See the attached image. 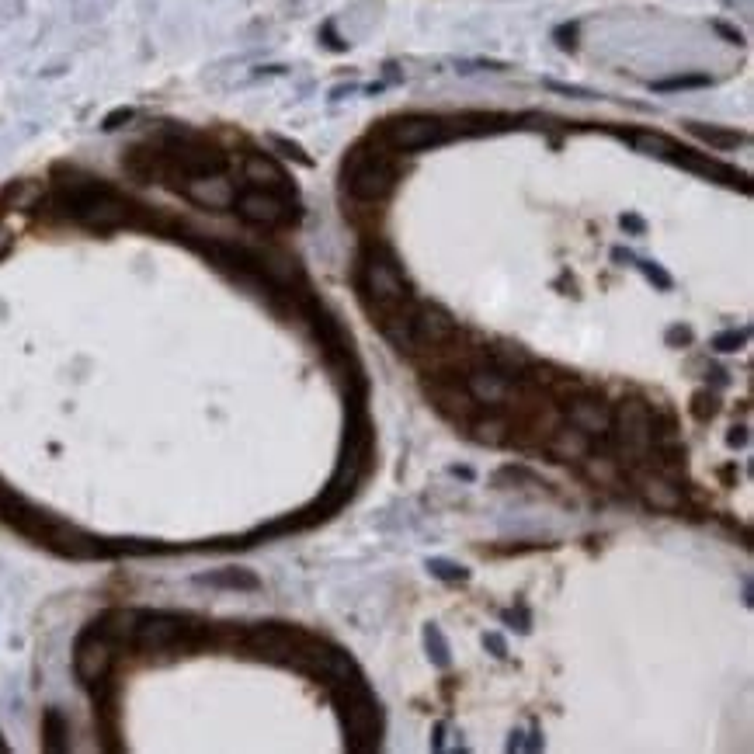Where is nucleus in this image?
I'll return each instance as SVG.
<instances>
[{
	"label": "nucleus",
	"mask_w": 754,
	"mask_h": 754,
	"mask_svg": "<svg viewBox=\"0 0 754 754\" xmlns=\"http://www.w3.org/2000/svg\"><path fill=\"white\" fill-rule=\"evenodd\" d=\"M334 706L344 723L351 751H372L379 748V734H383V716H379V702L369 692L365 678H355L348 685H334Z\"/></svg>",
	"instance_id": "1"
},
{
	"label": "nucleus",
	"mask_w": 754,
	"mask_h": 754,
	"mask_svg": "<svg viewBox=\"0 0 754 754\" xmlns=\"http://www.w3.org/2000/svg\"><path fill=\"white\" fill-rule=\"evenodd\" d=\"M358 292H362V303L369 310V317L386 320L393 313L407 310L411 303V289H407L400 268L393 265L390 258H365L362 268H358Z\"/></svg>",
	"instance_id": "2"
},
{
	"label": "nucleus",
	"mask_w": 754,
	"mask_h": 754,
	"mask_svg": "<svg viewBox=\"0 0 754 754\" xmlns=\"http://www.w3.org/2000/svg\"><path fill=\"white\" fill-rule=\"evenodd\" d=\"M133 643L146 654H174V650H192L195 643H202V629L185 626L167 612H143Z\"/></svg>",
	"instance_id": "3"
},
{
	"label": "nucleus",
	"mask_w": 754,
	"mask_h": 754,
	"mask_svg": "<svg viewBox=\"0 0 754 754\" xmlns=\"http://www.w3.org/2000/svg\"><path fill=\"white\" fill-rule=\"evenodd\" d=\"M303 629H289V626H278V622H268V626H254L247 629V633H240V647L251 650V654L265 657V661H275V664H289L292 668V657L299 654V647L306 643Z\"/></svg>",
	"instance_id": "4"
},
{
	"label": "nucleus",
	"mask_w": 754,
	"mask_h": 754,
	"mask_svg": "<svg viewBox=\"0 0 754 754\" xmlns=\"http://www.w3.org/2000/svg\"><path fill=\"white\" fill-rule=\"evenodd\" d=\"M609 438H616L619 449L647 452L654 442V411L643 400H626L616 414H612Z\"/></svg>",
	"instance_id": "5"
},
{
	"label": "nucleus",
	"mask_w": 754,
	"mask_h": 754,
	"mask_svg": "<svg viewBox=\"0 0 754 754\" xmlns=\"http://www.w3.org/2000/svg\"><path fill=\"white\" fill-rule=\"evenodd\" d=\"M115 661V643L108 636H101L98 629H87L84 636L73 647V668H77V678L84 685L105 682L108 671H112Z\"/></svg>",
	"instance_id": "6"
},
{
	"label": "nucleus",
	"mask_w": 754,
	"mask_h": 754,
	"mask_svg": "<svg viewBox=\"0 0 754 754\" xmlns=\"http://www.w3.org/2000/svg\"><path fill=\"white\" fill-rule=\"evenodd\" d=\"M463 386L473 397V404L487 407V411H501V407L515 397V379H508L501 369H494V365H487V362L466 369Z\"/></svg>",
	"instance_id": "7"
},
{
	"label": "nucleus",
	"mask_w": 754,
	"mask_h": 754,
	"mask_svg": "<svg viewBox=\"0 0 754 754\" xmlns=\"http://www.w3.org/2000/svg\"><path fill=\"white\" fill-rule=\"evenodd\" d=\"M411 334H414L417 355H421V351H438V348H445L449 341H456L459 327H456V320H452L445 310H438V306H414V310H411Z\"/></svg>",
	"instance_id": "8"
},
{
	"label": "nucleus",
	"mask_w": 754,
	"mask_h": 754,
	"mask_svg": "<svg viewBox=\"0 0 754 754\" xmlns=\"http://www.w3.org/2000/svg\"><path fill=\"white\" fill-rule=\"evenodd\" d=\"M567 421L574 424L577 431H584L588 438H609L612 407L605 404L602 397H591V393H577V397L567 400Z\"/></svg>",
	"instance_id": "9"
},
{
	"label": "nucleus",
	"mask_w": 754,
	"mask_h": 754,
	"mask_svg": "<svg viewBox=\"0 0 754 754\" xmlns=\"http://www.w3.org/2000/svg\"><path fill=\"white\" fill-rule=\"evenodd\" d=\"M42 543H49L53 549H60L63 556H73V560H94V556H108V543H101V539L87 536L84 529H77V525H67L56 518L53 529H49V536L42 539Z\"/></svg>",
	"instance_id": "10"
},
{
	"label": "nucleus",
	"mask_w": 754,
	"mask_h": 754,
	"mask_svg": "<svg viewBox=\"0 0 754 754\" xmlns=\"http://www.w3.org/2000/svg\"><path fill=\"white\" fill-rule=\"evenodd\" d=\"M591 449V438L584 431H577L574 424H563V428H553L546 438V452L560 463H574V459H584Z\"/></svg>",
	"instance_id": "11"
},
{
	"label": "nucleus",
	"mask_w": 754,
	"mask_h": 754,
	"mask_svg": "<svg viewBox=\"0 0 754 754\" xmlns=\"http://www.w3.org/2000/svg\"><path fill=\"white\" fill-rule=\"evenodd\" d=\"M640 494H643V501H647L654 511H682V504H685L682 487H678L675 480L661 477V473H650V477H643L640 480Z\"/></svg>",
	"instance_id": "12"
},
{
	"label": "nucleus",
	"mask_w": 754,
	"mask_h": 754,
	"mask_svg": "<svg viewBox=\"0 0 754 754\" xmlns=\"http://www.w3.org/2000/svg\"><path fill=\"white\" fill-rule=\"evenodd\" d=\"M237 209H240V216H244L247 223H258V226L285 223V206L268 192H247L244 199L237 202Z\"/></svg>",
	"instance_id": "13"
},
{
	"label": "nucleus",
	"mask_w": 754,
	"mask_h": 754,
	"mask_svg": "<svg viewBox=\"0 0 754 754\" xmlns=\"http://www.w3.org/2000/svg\"><path fill=\"white\" fill-rule=\"evenodd\" d=\"M393 185V174L386 164H369L362 167V171H355V178H351V192L358 195V199H383L386 192H390Z\"/></svg>",
	"instance_id": "14"
},
{
	"label": "nucleus",
	"mask_w": 754,
	"mask_h": 754,
	"mask_svg": "<svg viewBox=\"0 0 754 754\" xmlns=\"http://www.w3.org/2000/svg\"><path fill=\"white\" fill-rule=\"evenodd\" d=\"M139 616H143V612L115 609V612H105V616L94 622V629H98L101 636H108L112 643H133L136 626H139Z\"/></svg>",
	"instance_id": "15"
},
{
	"label": "nucleus",
	"mask_w": 754,
	"mask_h": 754,
	"mask_svg": "<svg viewBox=\"0 0 754 754\" xmlns=\"http://www.w3.org/2000/svg\"><path fill=\"white\" fill-rule=\"evenodd\" d=\"M428 393L438 411L449 417H466L473 411V397L466 393V386H428Z\"/></svg>",
	"instance_id": "16"
},
{
	"label": "nucleus",
	"mask_w": 754,
	"mask_h": 754,
	"mask_svg": "<svg viewBox=\"0 0 754 754\" xmlns=\"http://www.w3.org/2000/svg\"><path fill=\"white\" fill-rule=\"evenodd\" d=\"M470 431H473V438L483 442V445H504V442H508L511 424L504 421L501 414H487V417H480V421H473Z\"/></svg>",
	"instance_id": "17"
},
{
	"label": "nucleus",
	"mask_w": 754,
	"mask_h": 754,
	"mask_svg": "<svg viewBox=\"0 0 754 754\" xmlns=\"http://www.w3.org/2000/svg\"><path fill=\"white\" fill-rule=\"evenodd\" d=\"M435 136H438L435 122H428V119H414V122H404V126H400L397 143H400V146H424V143H431V139H435Z\"/></svg>",
	"instance_id": "18"
},
{
	"label": "nucleus",
	"mask_w": 754,
	"mask_h": 754,
	"mask_svg": "<svg viewBox=\"0 0 754 754\" xmlns=\"http://www.w3.org/2000/svg\"><path fill=\"white\" fill-rule=\"evenodd\" d=\"M42 737H46L49 751L67 748V720H63L60 709H49V713H46V720H42Z\"/></svg>",
	"instance_id": "19"
},
{
	"label": "nucleus",
	"mask_w": 754,
	"mask_h": 754,
	"mask_svg": "<svg viewBox=\"0 0 754 754\" xmlns=\"http://www.w3.org/2000/svg\"><path fill=\"white\" fill-rule=\"evenodd\" d=\"M192 199L206 202V206H226L230 202V185L226 181H199L192 188Z\"/></svg>",
	"instance_id": "20"
},
{
	"label": "nucleus",
	"mask_w": 754,
	"mask_h": 754,
	"mask_svg": "<svg viewBox=\"0 0 754 754\" xmlns=\"http://www.w3.org/2000/svg\"><path fill=\"white\" fill-rule=\"evenodd\" d=\"M212 584H226V588H258V577L247 570H226V574L209 577Z\"/></svg>",
	"instance_id": "21"
},
{
	"label": "nucleus",
	"mask_w": 754,
	"mask_h": 754,
	"mask_svg": "<svg viewBox=\"0 0 754 754\" xmlns=\"http://www.w3.org/2000/svg\"><path fill=\"white\" fill-rule=\"evenodd\" d=\"M424 640H428V650H431V657H435V664L438 668H445V664H449V647H445V636L438 633V626L424 629Z\"/></svg>",
	"instance_id": "22"
},
{
	"label": "nucleus",
	"mask_w": 754,
	"mask_h": 754,
	"mask_svg": "<svg viewBox=\"0 0 754 754\" xmlns=\"http://www.w3.org/2000/svg\"><path fill=\"white\" fill-rule=\"evenodd\" d=\"M720 407H716V393H709V390H699L692 397V414L699 417V421H706V417H713Z\"/></svg>",
	"instance_id": "23"
},
{
	"label": "nucleus",
	"mask_w": 754,
	"mask_h": 754,
	"mask_svg": "<svg viewBox=\"0 0 754 754\" xmlns=\"http://www.w3.org/2000/svg\"><path fill=\"white\" fill-rule=\"evenodd\" d=\"M428 567H431V574L445 577V581H466V570L456 567V563H449V560H431Z\"/></svg>",
	"instance_id": "24"
},
{
	"label": "nucleus",
	"mask_w": 754,
	"mask_h": 754,
	"mask_svg": "<svg viewBox=\"0 0 754 754\" xmlns=\"http://www.w3.org/2000/svg\"><path fill=\"white\" fill-rule=\"evenodd\" d=\"M744 341H748V331H723L713 338V348L716 351H737Z\"/></svg>",
	"instance_id": "25"
},
{
	"label": "nucleus",
	"mask_w": 754,
	"mask_h": 754,
	"mask_svg": "<svg viewBox=\"0 0 754 754\" xmlns=\"http://www.w3.org/2000/svg\"><path fill=\"white\" fill-rule=\"evenodd\" d=\"M483 643H487L490 650H494L497 657H508V647H504V640L497 633H490V636H483Z\"/></svg>",
	"instance_id": "26"
},
{
	"label": "nucleus",
	"mask_w": 754,
	"mask_h": 754,
	"mask_svg": "<svg viewBox=\"0 0 754 754\" xmlns=\"http://www.w3.org/2000/svg\"><path fill=\"white\" fill-rule=\"evenodd\" d=\"M643 272H647L650 278H654V282H657V285H661V289H671V278H668V275H664V272H661V268H654V265H643Z\"/></svg>",
	"instance_id": "27"
},
{
	"label": "nucleus",
	"mask_w": 754,
	"mask_h": 754,
	"mask_svg": "<svg viewBox=\"0 0 754 754\" xmlns=\"http://www.w3.org/2000/svg\"><path fill=\"white\" fill-rule=\"evenodd\" d=\"M744 442H748V435H744V428H734V431H730V435H727V445H730V449H741Z\"/></svg>",
	"instance_id": "28"
},
{
	"label": "nucleus",
	"mask_w": 754,
	"mask_h": 754,
	"mask_svg": "<svg viewBox=\"0 0 754 754\" xmlns=\"http://www.w3.org/2000/svg\"><path fill=\"white\" fill-rule=\"evenodd\" d=\"M668 341H671V344H675V341L688 344V341H692V334H688L685 327H671V331H668Z\"/></svg>",
	"instance_id": "29"
}]
</instances>
